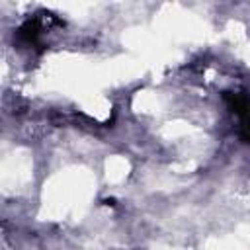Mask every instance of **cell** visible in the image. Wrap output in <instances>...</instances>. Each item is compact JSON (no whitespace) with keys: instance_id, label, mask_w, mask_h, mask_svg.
Listing matches in <instances>:
<instances>
[{"instance_id":"2","label":"cell","mask_w":250,"mask_h":250,"mask_svg":"<svg viewBox=\"0 0 250 250\" xmlns=\"http://www.w3.org/2000/svg\"><path fill=\"white\" fill-rule=\"evenodd\" d=\"M41 20L39 18H33V20H25L18 31H16V39L23 45V47H37L39 45V39H41Z\"/></svg>"},{"instance_id":"1","label":"cell","mask_w":250,"mask_h":250,"mask_svg":"<svg viewBox=\"0 0 250 250\" xmlns=\"http://www.w3.org/2000/svg\"><path fill=\"white\" fill-rule=\"evenodd\" d=\"M227 105L230 107V111L238 117L240 123V137L244 143H250V94L246 92H225L223 94Z\"/></svg>"}]
</instances>
